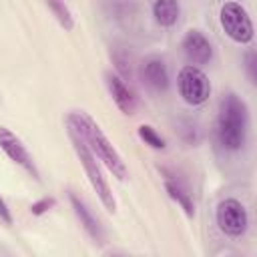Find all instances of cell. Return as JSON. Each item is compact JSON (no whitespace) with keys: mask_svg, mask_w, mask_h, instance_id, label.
Returning <instances> with one entry per match:
<instances>
[{"mask_svg":"<svg viewBox=\"0 0 257 257\" xmlns=\"http://www.w3.org/2000/svg\"><path fill=\"white\" fill-rule=\"evenodd\" d=\"M0 149L4 151V155L12 163H16L18 167H22L32 179H36V181L40 179V173H38V169H36V165L32 161V155L28 153L26 145L8 126H0Z\"/></svg>","mask_w":257,"mask_h":257,"instance_id":"obj_7","label":"cell"},{"mask_svg":"<svg viewBox=\"0 0 257 257\" xmlns=\"http://www.w3.org/2000/svg\"><path fill=\"white\" fill-rule=\"evenodd\" d=\"M181 14V6L179 0H155L153 2V16L155 22L163 28H171L177 24Z\"/></svg>","mask_w":257,"mask_h":257,"instance_id":"obj_13","label":"cell"},{"mask_svg":"<svg viewBox=\"0 0 257 257\" xmlns=\"http://www.w3.org/2000/svg\"><path fill=\"white\" fill-rule=\"evenodd\" d=\"M68 197H70V205H72L74 215L78 217V221H80L82 229L88 233V237H90L94 243L102 245V243H104V231H102V227H100L98 219L92 215V211L88 209V205H86V203H84V201H82L78 195L70 193Z\"/></svg>","mask_w":257,"mask_h":257,"instance_id":"obj_10","label":"cell"},{"mask_svg":"<svg viewBox=\"0 0 257 257\" xmlns=\"http://www.w3.org/2000/svg\"><path fill=\"white\" fill-rule=\"evenodd\" d=\"M46 6L50 8V12L54 14V18L58 20V24L68 32L74 28V18H72V12L68 8V4L64 0H44Z\"/></svg>","mask_w":257,"mask_h":257,"instance_id":"obj_14","label":"cell"},{"mask_svg":"<svg viewBox=\"0 0 257 257\" xmlns=\"http://www.w3.org/2000/svg\"><path fill=\"white\" fill-rule=\"evenodd\" d=\"M66 126L70 131H74L86 143V147L92 151V155L112 173V177H116L118 181L126 179V165H124L120 153L108 141V137L102 133V128L94 122V118L88 112H84V110L68 112L66 114Z\"/></svg>","mask_w":257,"mask_h":257,"instance_id":"obj_1","label":"cell"},{"mask_svg":"<svg viewBox=\"0 0 257 257\" xmlns=\"http://www.w3.org/2000/svg\"><path fill=\"white\" fill-rule=\"evenodd\" d=\"M137 133H139V137H141V141L145 143V145H149L151 149H157V151H163L165 147H167V141L161 137V133H157L151 124H141L139 128H137Z\"/></svg>","mask_w":257,"mask_h":257,"instance_id":"obj_15","label":"cell"},{"mask_svg":"<svg viewBox=\"0 0 257 257\" xmlns=\"http://www.w3.org/2000/svg\"><path fill=\"white\" fill-rule=\"evenodd\" d=\"M0 221L4 225H12V213H10V209L2 197H0Z\"/></svg>","mask_w":257,"mask_h":257,"instance_id":"obj_18","label":"cell"},{"mask_svg":"<svg viewBox=\"0 0 257 257\" xmlns=\"http://www.w3.org/2000/svg\"><path fill=\"white\" fill-rule=\"evenodd\" d=\"M177 86H179L181 98L191 106H199L207 102L211 96V82L207 74L195 64H187L179 70Z\"/></svg>","mask_w":257,"mask_h":257,"instance_id":"obj_5","label":"cell"},{"mask_svg":"<svg viewBox=\"0 0 257 257\" xmlns=\"http://www.w3.org/2000/svg\"><path fill=\"white\" fill-rule=\"evenodd\" d=\"M219 22L223 32L237 44H249L253 40V22L245 6H241L235 0H229L219 10Z\"/></svg>","mask_w":257,"mask_h":257,"instance_id":"obj_4","label":"cell"},{"mask_svg":"<svg viewBox=\"0 0 257 257\" xmlns=\"http://www.w3.org/2000/svg\"><path fill=\"white\" fill-rule=\"evenodd\" d=\"M181 48L191 64H207L213 58V46L209 38L201 30H195V28L183 36Z\"/></svg>","mask_w":257,"mask_h":257,"instance_id":"obj_9","label":"cell"},{"mask_svg":"<svg viewBox=\"0 0 257 257\" xmlns=\"http://www.w3.org/2000/svg\"><path fill=\"white\" fill-rule=\"evenodd\" d=\"M54 205H56V199H54V197H42L40 201H36V203L30 205V213H32L34 217H40V215L48 213Z\"/></svg>","mask_w":257,"mask_h":257,"instance_id":"obj_16","label":"cell"},{"mask_svg":"<svg viewBox=\"0 0 257 257\" xmlns=\"http://www.w3.org/2000/svg\"><path fill=\"white\" fill-rule=\"evenodd\" d=\"M257 54L255 50H249L245 54V70H247V76H249V82L255 84V78H257Z\"/></svg>","mask_w":257,"mask_h":257,"instance_id":"obj_17","label":"cell"},{"mask_svg":"<svg viewBox=\"0 0 257 257\" xmlns=\"http://www.w3.org/2000/svg\"><path fill=\"white\" fill-rule=\"evenodd\" d=\"M215 221L227 237H241L249 227V215L239 199L227 197L217 205Z\"/></svg>","mask_w":257,"mask_h":257,"instance_id":"obj_6","label":"cell"},{"mask_svg":"<svg viewBox=\"0 0 257 257\" xmlns=\"http://www.w3.org/2000/svg\"><path fill=\"white\" fill-rule=\"evenodd\" d=\"M249 110L241 96L227 92L219 102V114L215 124V135L225 151H239L247 141Z\"/></svg>","mask_w":257,"mask_h":257,"instance_id":"obj_2","label":"cell"},{"mask_svg":"<svg viewBox=\"0 0 257 257\" xmlns=\"http://www.w3.org/2000/svg\"><path fill=\"white\" fill-rule=\"evenodd\" d=\"M104 82H106V88H108V92H110L114 104L118 106V110H120L122 114H135L139 100H137L135 90L124 82V78L118 76L116 72L108 70V72L104 74Z\"/></svg>","mask_w":257,"mask_h":257,"instance_id":"obj_8","label":"cell"},{"mask_svg":"<svg viewBox=\"0 0 257 257\" xmlns=\"http://www.w3.org/2000/svg\"><path fill=\"white\" fill-rule=\"evenodd\" d=\"M66 131H68L72 149H74V153H76V157H78V161H80V165H82V169H84V173H86V177H88L90 187L94 189V193H96V197L100 199L102 207H104L108 213H114V211H116V201H114V195H112V191H110V187H108L106 177L102 175V169H100L96 157L92 155V151L86 147V143H84L74 131H70V128H66Z\"/></svg>","mask_w":257,"mask_h":257,"instance_id":"obj_3","label":"cell"},{"mask_svg":"<svg viewBox=\"0 0 257 257\" xmlns=\"http://www.w3.org/2000/svg\"><path fill=\"white\" fill-rule=\"evenodd\" d=\"M141 76H143V82L151 90H155V92H165L169 88V72H167V66L157 56H151V58H147L143 62Z\"/></svg>","mask_w":257,"mask_h":257,"instance_id":"obj_11","label":"cell"},{"mask_svg":"<svg viewBox=\"0 0 257 257\" xmlns=\"http://www.w3.org/2000/svg\"><path fill=\"white\" fill-rule=\"evenodd\" d=\"M165 189H167V193H169V197L185 211V215L187 217H195V203H193V199H191V195H189V191L173 177V175H165Z\"/></svg>","mask_w":257,"mask_h":257,"instance_id":"obj_12","label":"cell"}]
</instances>
